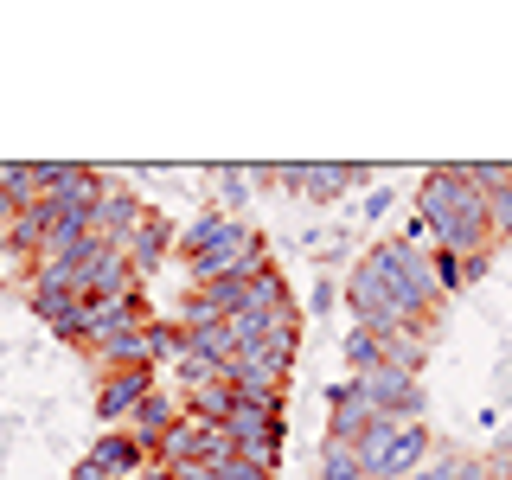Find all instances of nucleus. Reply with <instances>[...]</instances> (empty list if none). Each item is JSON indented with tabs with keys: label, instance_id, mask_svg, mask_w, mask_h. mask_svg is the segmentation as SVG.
I'll list each match as a JSON object with an SVG mask.
<instances>
[{
	"label": "nucleus",
	"instance_id": "f257e3e1",
	"mask_svg": "<svg viewBox=\"0 0 512 480\" xmlns=\"http://www.w3.org/2000/svg\"><path fill=\"white\" fill-rule=\"evenodd\" d=\"M416 218L429 224L436 250H455V256H480L493 250V224H487V192H480L461 160L448 167H429L423 186H416Z\"/></svg>",
	"mask_w": 512,
	"mask_h": 480
},
{
	"label": "nucleus",
	"instance_id": "f03ea898",
	"mask_svg": "<svg viewBox=\"0 0 512 480\" xmlns=\"http://www.w3.org/2000/svg\"><path fill=\"white\" fill-rule=\"evenodd\" d=\"M167 468H218L224 455H231V436H224V423H205V416H180V423L167 429V442L154 448Z\"/></svg>",
	"mask_w": 512,
	"mask_h": 480
},
{
	"label": "nucleus",
	"instance_id": "7ed1b4c3",
	"mask_svg": "<svg viewBox=\"0 0 512 480\" xmlns=\"http://www.w3.org/2000/svg\"><path fill=\"white\" fill-rule=\"evenodd\" d=\"M352 384H359V397L378 416H391V423H423V404H429V397H423V378L378 365V372H365V378H352Z\"/></svg>",
	"mask_w": 512,
	"mask_h": 480
},
{
	"label": "nucleus",
	"instance_id": "20e7f679",
	"mask_svg": "<svg viewBox=\"0 0 512 480\" xmlns=\"http://www.w3.org/2000/svg\"><path fill=\"white\" fill-rule=\"evenodd\" d=\"M154 391L160 384H154L148 365H135V372H103V384H96V416H103V429H122Z\"/></svg>",
	"mask_w": 512,
	"mask_h": 480
},
{
	"label": "nucleus",
	"instance_id": "39448f33",
	"mask_svg": "<svg viewBox=\"0 0 512 480\" xmlns=\"http://www.w3.org/2000/svg\"><path fill=\"white\" fill-rule=\"evenodd\" d=\"M429 461H436V442H429V429H423V423H404V429H397V442L384 448L372 468H365V480H410L416 468H429Z\"/></svg>",
	"mask_w": 512,
	"mask_h": 480
},
{
	"label": "nucleus",
	"instance_id": "423d86ee",
	"mask_svg": "<svg viewBox=\"0 0 512 480\" xmlns=\"http://www.w3.org/2000/svg\"><path fill=\"white\" fill-rule=\"evenodd\" d=\"M352 186H372V167H365V160H308V173H301V199L308 205H333Z\"/></svg>",
	"mask_w": 512,
	"mask_h": 480
},
{
	"label": "nucleus",
	"instance_id": "0eeeda50",
	"mask_svg": "<svg viewBox=\"0 0 512 480\" xmlns=\"http://www.w3.org/2000/svg\"><path fill=\"white\" fill-rule=\"evenodd\" d=\"M141 218H148V199H141V192H122V186H109L103 192V205H96L90 212V231L103 237V244H128V237L141 231Z\"/></svg>",
	"mask_w": 512,
	"mask_h": 480
},
{
	"label": "nucleus",
	"instance_id": "6e6552de",
	"mask_svg": "<svg viewBox=\"0 0 512 480\" xmlns=\"http://www.w3.org/2000/svg\"><path fill=\"white\" fill-rule=\"evenodd\" d=\"M173 244H180V231H173V224L160 218V212H148V218H141V231L128 237L122 250H128V263H135V276L148 282L154 269H160V263H167V256H173Z\"/></svg>",
	"mask_w": 512,
	"mask_h": 480
},
{
	"label": "nucleus",
	"instance_id": "1a4fd4ad",
	"mask_svg": "<svg viewBox=\"0 0 512 480\" xmlns=\"http://www.w3.org/2000/svg\"><path fill=\"white\" fill-rule=\"evenodd\" d=\"M90 461H96V468H109V474H122V480H141V474H148V461H154V448L135 442L128 429H103V442L90 448Z\"/></svg>",
	"mask_w": 512,
	"mask_h": 480
},
{
	"label": "nucleus",
	"instance_id": "9d476101",
	"mask_svg": "<svg viewBox=\"0 0 512 480\" xmlns=\"http://www.w3.org/2000/svg\"><path fill=\"white\" fill-rule=\"evenodd\" d=\"M52 218H58V205H52V199L20 205V212L7 218V250L32 256V263H45V237H52Z\"/></svg>",
	"mask_w": 512,
	"mask_h": 480
},
{
	"label": "nucleus",
	"instance_id": "9b49d317",
	"mask_svg": "<svg viewBox=\"0 0 512 480\" xmlns=\"http://www.w3.org/2000/svg\"><path fill=\"white\" fill-rule=\"evenodd\" d=\"M327 404H333V416H327V436L333 442H359L365 436V429H372V404H365V397H359V384H333V391H327Z\"/></svg>",
	"mask_w": 512,
	"mask_h": 480
},
{
	"label": "nucleus",
	"instance_id": "f8f14e48",
	"mask_svg": "<svg viewBox=\"0 0 512 480\" xmlns=\"http://www.w3.org/2000/svg\"><path fill=\"white\" fill-rule=\"evenodd\" d=\"M90 352H96V365H103V372H135V365H148V372H154L148 327H122V333H103V340H96Z\"/></svg>",
	"mask_w": 512,
	"mask_h": 480
},
{
	"label": "nucleus",
	"instance_id": "ddd939ff",
	"mask_svg": "<svg viewBox=\"0 0 512 480\" xmlns=\"http://www.w3.org/2000/svg\"><path fill=\"white\" fill-rule=\"evenodd\" d=\"M180 416H186V404H180V397H167V391H154L148 397V404H141L135 416H128V436H135V442H148V448H160V442H167V429L173 423H180Z\"/></svg>",
	"mask_w": 512,
	"mask_h": 480
},
{
	"label": "nucleus",
	"instance_id": "4468645a",
	"mask_svg": "<svg viewBox=\"0 0 512 480\" xmlns=\"http://www.w3.org/2000/svg\"><path fill=\"white\" fill-rule=\"evenodd\" d=\"M429 269H436V288H442V295H455V288H468V282H480V276L493 269V250H480V256L429 250Z\"/></svg>",
	"mask_w": 512,
	"mask_h": 480
},
{
	"label": "nucleus",
	"instance_id": "2eb2a0df",
	"mask_svg": "<svg viewBox=\"0 0 512 480\" xmlns=\"http://www.w3.org/2000/svg\"><path fill=\"white\" fill-rule=\"evenodd\" d=\"M180 404H186V416H205V423H224V416H231V404H237V391H231V384H199V391H186Z\"/></svg>",
	"mask_w": 512,
	"mask_h": 480
},
{
	"label": "nucleus",
	"instance_id": "dca6fc26",
	"mask_svg": "<svg viewBox=\"0 0 512 480\" xmlns=\"http://www.w3.org/2000/svg\"><path fill=\"white\" fill-rule=\"evenodd\" d=\"M340 352H346L352 378H365V372H378V365H384V340H378V333H365V327H352Z\"/></svg>",
	"mask_w": 512,
	"mask_h": 480
},
{
	"label": "nucleus",
	"instance_id": "f3484780",
	"mask_svg": "<svg viewBox=\"0 0 512 480\" xmlns=\"http://www.w3.org/2000/svg\"><path fill=\"white\" fill-rule=\"evenodd\" d=\"M320 480H365V461H359V448L352 442H333L320 448Z\"/></svg>",
	"mask_w": 512,
	"mask_h": 480
},
{
	"label": "nucleus",
	"instance_id": "a211bd4d",
	"mask_svg": "<svg viewBox=\"0 0 512 480\" xmlns=\"http://www.w3.org/2000/svg\"><path fill=\"white\" fill-rule=\"evenodd\" d=\"M218 186H224V212L237 218V205H250V192H256V167H218Z\"/></svg>",
	"mask_w": 512,
	"mask_h": 480
},
{
	"label": "nucleus",
	"instance_id": "6ab92c4d",
	"mask_svg": "<svg viewBox=\"0 0 512 480\" xmlns=\"http://www.w3.org/2000/svg\"><path fill=\"white\" fill-rule=\"evenodd\" d=\"M218 320H224V308H218L212 295H205V288H192V295L180 301V327H186V333H199V327H218Z\"/></svg>",
	"mask_w": 512,
	"mask_h": 480
},
{
	"label": "nucleus",
	"instance_id": "aec40b11",
	"mask_svg": "<svg viewBox=\"0 0 512 480\" xmlns=\"http://www.w3.org/2000/svg\"><path fill=\"white\" fill-rule=\"evenodd\" d=\"M180 346H186V327H180V320H148V352H154V365H160V359H180Z\"/></svg>",
	"mask_w": 512,
	"mask_h": 480
},
{
	"label": "nucleus",
	"instance_id": "412c9836",
	"mask_svg": "<svg viewBox=\"0 0 512 480\" xmlns=\"http://www.w3.org/2000/svg\"><path fill=\"white\" fill-rule=\"evenodd\" d=\"M487 224H493V244L512 237V167H506V186L487 192Z\"/></svg>",
	"mask_w": 512,
	"mask_h": 480
},
{
	"label": "nucleus",
	"instance_id": "4be33fe9",
	"mask_svg": "<svg viewBox=\"0 0 512 480\" xmlns=\"http://www.w3.org/2000/svg\"><path fill=\"white\" fill-rule=\"evenodd\" d=\"M212 480H276V468H269V461H250V455H224L212 468Z\"/></svg>",
	"mask_w": 512,
	"mask_h": 480
},
{
	"label": "nucleus",
	"instance_id": "5701e85b",
	"mask_svg": "<svg viewBox=\"0 0 512 480\" xmlns=\"http://www.w3.org/2000/svg\"><path fill=\"white\" fill-rule=\"evenodd\" d=\"M461 461H468V455H436L429 468H416L410 480H461Z\"/></svg>",
	"mask_w": 512,
	"mask_h": 480
},
{
	"label": "nucleus",
	"instance_id": "b1692460",
	"mask_svg": "<svg viewBox=\"0 0 512 480\" xmlns=\"http://www.w3.org/2000/svg\"><path fill=\"white\" fill-rule=\"evenodd\" d=\"M333 301H340V288H333V282H320V288H314V301H308V314H327Z\"/></svg>",
	"mask_w": 512,
	"mask_h": 480
},
{
	"label": "nucleus",
	"instance_id": "393cba45",
	"mask_svg": "<svg viewBox=\"0 0 512 480\" xmlns=\"http://www.w3.org/2000/svg\"><path fill=\"white\" fill-rule=\"evenodd\" d=\"M71 480H122V474H109V468H96V461L84 455V461H77V468H71Z\"/></svg>",
	"mask_w": 512,
	"mask_h": 480
},
{
	"label": "nucleus",
	"instance_id": "a878e982",
	"mask_svg": "<svg viewBox=\"0 0 512 480\" xmlns=\"http://www.w3.org/2000/svg\"><path fill=\"white\" fill-rule=\"evenodd\" d=\"M391 205H397V192H384V186H378L372 199H365V218H384V212H391Z\"/></svg>",
	"mask_w": 512,
	"mask_h": 480
},
{
	"label": "nucleus",
	"instance_id": "bb28decb",
	"mask_svg": "<svg viewBox=\"0 0 512 480\" xmlns=\"http://www.w3.org/2000/svg\"><path fill=\"white\" fill-rule=\"evenodd\" d=\"M0 173H7V160H0Z\"/></svg>",
	"mask_w": 512,
	"mask_h": 480
}]
</instances>
